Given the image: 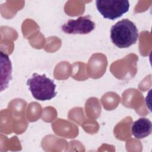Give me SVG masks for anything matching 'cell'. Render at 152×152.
<instances>
[{
    "label": "cell",
    "mask_w": 152,
    "mask_h": 152,
    "mask_svg": "<svg viewBox=\"0 0 152 152\" xmlns=\"http://www.w3.org/2000/svg\"><path fill=\"white\" fill-rule=\"evenodd\" d=\"M1 66L4 68V70L1 68L2 74L4 72V74L1 75V91H2L8 87V83L11 79L12 66L9 57L7 54L1 52Z\"/></svg>",
    "instance_id": "obj_6"
},
{
    "label": "cell",
    "mask_w": 152,
    "mask_h": 152,
    "mask_svg": "<svg viewBox=\"0 0 152 152\" xmlns=\"http://www.w3.org/2000/svg\"><path fill=\"white\" fill-rule=\"evenodd\" d=\"M97 10L106 19L114 20L128 11L129 2L127 0H97Z\"/></svg>",
    "instance_id": "obj_3"
},
{
    "label": "cell",
    "mask_w": 152,
    "mask_h": 152,
    "mask_svg": "<svg viewBox=\"0 0 152 152\" xmlns=\"http://www.w3.org/2000/svg\"><path fill=\"white\" fill-rule=\"evenodd\" d=\"M95 28V23L89 15L80 17L76 20H69L62 26V31L69 34H86Z\"/></svg>",
    "instance_id": "obj_4"
},
{
    "label": "cell",
    "mask_w": 152,
    "mask_h": 152,
    "mask_svg": "<svg viewBox=\"0 0 152 152\" xmlns=\"http://www.w3.org/2000/svg\"><path fill=\"white\" fill-rule=\"evenodd\" d=\"M151 122L147 118H141L132 124L131 133L135 138L142 139L151 134Z\"/></svg>",
    "instance_id": "obj_5"
},
{
    "label": "cell",
    "mask_w": 152,
    "mask_h": 152,
    "mask_svg": "<svg viewBox=\"0 0 152 152\" xmlns=\"http://www.w3.org/2000/svg\"><path fill=\"white\" fill-rule=\"evenodd\" d=\"M27 84L33 97L36 100H49L56 95V84L45 74L34 73L31 77L28 79Z\"/></svg>",
    "instance_id": "obj_2"
},
{
    "label": "cell",
    "mask_w": 152,
    "mask_h": 152,
    "mask_svg": "<svg viewBox=\"0 0 152 152\" xmlns=\"http://www.w3.org/2000/svg\"><path fill=\"white\" fill-rule=\"evenodd\" d=\"M139 36L135 24L128 19L118 21L110 28V39L119 48H127L136 43Z\"/></svg>",
    "instance_id": "obj_1"
}]
</instances>
